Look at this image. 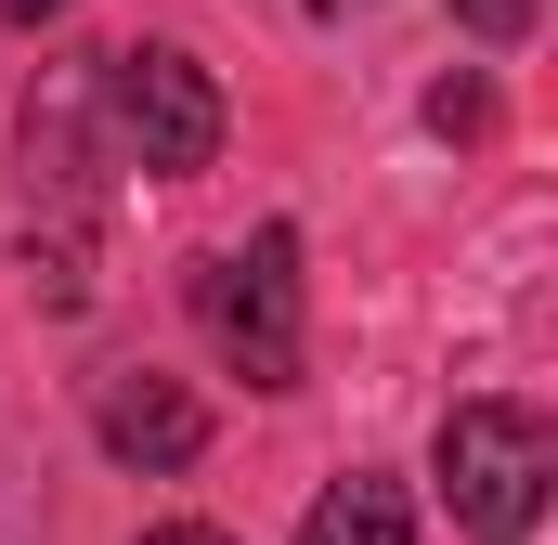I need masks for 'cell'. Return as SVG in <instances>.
<instances>
[{"label":"cell","instance_id":"6da1fadb","mask_svg":"<svg viewBox=\"0 0 558 545\" xmlns=\"http://www.w3.org/2000/svg\"><path fill=\"white\" fill-rule=\"evenodd\" d=\"M195 325L247 390H299V234L260 221L247 247H221L195 272Z\"/></svg>","mask_w":558,"mask_h":545},{"label":"cell","instance_id":"7a4b0ae2","mask_svg":"<svg viewBox=\"0 0 558 545\" xmlns=\"http://www.w3.org/2000/svg\"><path fill=\"white\" fill-rule=\"evenodd\" d=\"M546 468H558V441L533 403H454L441 415V507L481 545H520L546 520Z\"/></svg>","mask_w":558,"mask_h":545},{"label":"cell","instance_id":"3957f363","mask_svg":"<svg viewBox=\"0 0 558 545\" xmlns=\"http://www.w3.org/2000/svg\"><path fill=\"white\" fill-rule=\"evenodd\" d=\"M105 105H118L131 169H156V182H195V169L221 156V92H208V65H195V52H169V39L105 52Z\"/></svg>","mask_w":558,"mask_h":545},{"label":"cell","instance_id":"277c9868","mask_svg":"<svg viewBox=\"0 0 558 545\" xmlns=\"http://www.w3.org/2000/svg\"><path fill=\"white\" fill-rule=\"evenodd\" d=\"M92 428H105V455L143 468V481H169V468L208 455V403L169 390V377H105V390H92Z\"/></svg>","mask_w":558,"mask_h":545},{"label":"cell","instance_id":"5b68a950","mask_svg":"<svg viewBox=\"0 0 558 545\" xmlns=\"http://www.w3.org/2000/svg\"><path fill=\"white\" fill-rule=\"evenodd\" d=\"M299 545H416V507H403V481L351 468V481H325V507H312Z\"/></svg>","mask_w":558,"mask_h":545},{"label":"cell","instance_id":"8992f818","mask_svg":"<svg viewBox=\"0 0 558 545\" xmlns=\"http://www.w3.org/2000/svg\"><path fill=\"white\" fill-rule=\"evenodd\" d=\"M533 13H546V0H454L468 39H533Z\"/></svg>","mask_w":558,"mask_h":545},{"label":"cell","instance_id":"52a82bcc","mask_svg":"<svg viewBox=\"0 0 558 545\" xmlns=\"http://www.w3.org/2000/svg\"><path fill=\"white\" fill-rule=\"evenodd\" d=\"M481 118H494L481 78H441V92H428V131H481Z\"/></svg>","mask_w":558,"mask_h":545},{"label":"cell","instance_id":"ba28073f","mask_svg":"<svg viewBox=\"0 0 558 545\" xmlns=\"http://www.w3.org/2000/svg\"><path fill=\"white\" fill-rule=\"evenodd\" d=\"M143 545H234V533H208V520H156Z\"/></svg>","mask_w":558,"mask_h":545},{"label":"cell","instance_id":"9c48e42d","mask_svg":"<svg viewBox=\"0 0 558 545\" xmlns=\"http://www.w3.org/2000/svg\"><path fill=\"white\" fill-rule=\"evenodd\" d=\"M52 13H65V0H0V26H52Z\"/></svg>","mask_w":558,"mask_h":545},{"label":"cell","instance_id":"30bf717a","mask_svg":"<svg viewBox=\"0 0 558 545\" xmlns=\"http://www.w3.org/2000/svg\"><path fill=\"white\" fill-rule=\"evenodd\" d=\"M299 13H351V0H299Z\"/></svg>","mask_w":558,"mask_h":545}]
</instances>
